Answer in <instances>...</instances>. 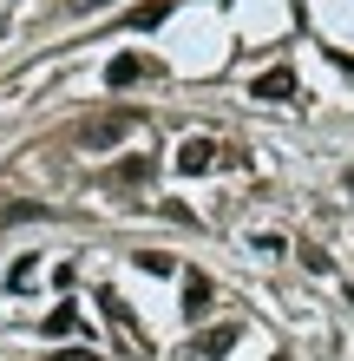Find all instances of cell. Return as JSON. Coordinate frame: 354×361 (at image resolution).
<instances>
[{
  "label": "cell",
  "mask_w": 354,
  "mask_h": 361,
  "mask_svg": "<svg viewBox=\"0 0 354 361\" xmlns=\"http://www.w3.org/2000/svg\"><path fill=\"white\" fill-rule=\"evenodd\" d=\"M46 335H79V309H53L46 315Z\"/></svg>",
  "instance_id": "30bf717a"
},
{
  "label": "cell",
  "mask_w": 354,
  "mask_h": 361,
  "mask_svg": "<svg viewBox=\"0 0 354 361\" xmlns=\"http://www.w3.org/2000/svg\"><path fill=\"white\" fill-rule=\"evenodd\" d=\"M249 92H256V99H269V105H282V99H296V73H289V66H269Z\"/></svg>",
  "instance_id": "3957f363"
},
{
  "label": "cell",
  "mask_w": 354,
  "mask_h": 361,
  "mask_svg": "<svg viewBox=\"0 0 354 361\" xmlns=\"http://www.w3.org/2000/svg\"><path fill=\"white\" fill-rule=\"evenodd\" d=\"M151 73H158V66H151L144 53H118L112 66H106V86H112V92H125V86H138V79H151Z\"/></svg>",
  "instance_id": "7a4b0ae2"
},
{
  "label": "cell",
  "mask_w": 354,
  "mask_h": 361,
  "mask_svg": "<svg viewBox=\"0 0 354 361\" xmlns=\"http://www.w3.org/2000/svg\"><path fill=\"white\" fill-rule=\"evenodd\" d=\"M348 197H354V171H348Z\"/></svg>",
  "instance_id": "5bb4252c"
},
{
  "label": "cell",
  "mask_w": 354,
  "mask_h": 361,
  "mask_svg": "<svg viewBox=\"0 0 354 361\" xmlns=\"http://www.w3.org/2000/svg\"><path fill=\"white\" fill-rule=\"evenodd\" d=\"M210 315V276H184V322H203Z\"/></svg>",
  "instance_id": "277c9868"
},
{
  "label": "cell",
  "mask_w": 354,
  "mask_h": 361,
  "mask_svg": "<svg viewBox=\"0 0 354 361\" xmlns=\"http://www.w3.org/2000/svg\"><path fill=\"white\" fill-rule=\"evenodd\" d=\"M92 7H106V0H72V13H92Z\"/></svg>",
  "instance_id": "4fadbf2b"
},
{
  "label": "cell",
  "mask_w": 354,
  "mask_h": 361,
  "mask_svg": "<svg viewBox=\"0 0 354 361\" xmlns=\"http://www.w3.org/2000/svg\"><path fill=\"white\" fill-rule=\"evenodd\" d=\"M138 269H144V276H171L177 263H171V257H164V250H138Z\"/></svg>",
  "instance_id": "9c48e42d"
},
{
  "label": "cell",
  "mask_w": 354,
  "mask_h": 361,
  "mask_svg": "<svg viewBox=\"0 0 354 361\" xmlns=\"http://www.w3.org/2000/svg\"><path fill=\"white\" fill-rule=\"evenodd\" d=\"M210 164H217V145H210V138H191V145L177 152V171H191V178L210 171Z\"/></svg>",
  "instance_id": "52a82bcc"
},
{
  "label": "cell",
  "mask_w": 354,
  "mask_h": 361,
  "mask_svg": "<svg viewBox=\"0 0 354 361\" xmlns=\"http://www.w3.org/2000/svg\"><path fill=\"white\" fill-rule=\"evenodd\" d=\"M236 322H223V329H210V335H197V361H223V355H230L236 348Z\"/></svg>",
  "instance_id": "8992f818"
},
{
  "label": "cell",
  "mask_w": 354,
  "mask_h": 361,
  "mask_svg": "<svg viewBox=\"0 0 354 361\" xmlns=\"http://www.w3.org/2000/svg\"><path fill=\"white\" fill-rule=\"evenodd\" d=\"M171 7H177V0H138V7L125 13V27H132V33H151V27L171 20Z\"/></svg>",
  "instance_id": "5b68a950"
},
{
  "label": "cell",
  "mask_w": 354,
  "mask_h": 361,
  "mask_svg": "<svg viewBox=\"0 0 354 361\" xmlns=\"http://www.w3.org/2000/svg\"><path fill=\"white\" fill-rule=\"evenodd\" d=\"M112 178H118V184H144V178H151V158H125Z\"/></svg>",
  "instance_id": "ba28073f"
},
{
  "label": "cell",
  "mask_w": 354,
  "mask_h": 361,
  "mask_svg": "<svg viewBox=\"0 0 354 361\" xmlns=\"http://www.w3.org/2000/svg\"><path fill=\"white\" fill-rule=\"evenodd\" d=\"M125 132H138V112H106V118H86V125H79V145H92V152H99V145H118Z\"/></svg>",
  "instance_id": "6da1fadb"
},
{
  "label": "cell",
  "mask_w": 354,
  "mask_h": 361,
  "mask_svg": "<svg viewBox=\"0 0 354 361\" xmlns=\"http://www.w3.org/2000/svg\"><path fill=\"white\" fill-rule=\"evenodd\" d=\"M33 276H39V263H33V257H20V263H13V276H7V283H13V289H27V283H33Z\"/></svg>",
  "instance_id": "8fae6325"
},
{
  "label": "cell",
  "mask_w": 354,
  "mask_h": 361,
  "mask_svg": "<svg viewBox=\"0 0 354 361\" xmlns=\"http://www.w3.org/2000/svg\"><path fill=\"white\" fill-rule=\"evenodd\" d=\"M53 361H99L92 348H66V355H53Z\"/></svg>",
  "instance_id": "7c38bea8"
}]
</instances>
